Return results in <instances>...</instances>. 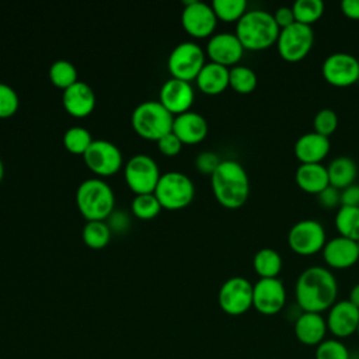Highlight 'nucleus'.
Here are the masks:
<instances>
[{"label":"nucleus","mask_w":359,"mask_h":359,"mask_svg":"<svg viewBox=\"0 0 359 359\" xmlns=\"http://www.w3.org/2000/svg\"><path fill=\"white\" fill-rule=\"evenodd\" d=\"M338 282L334 273L320 265L306 268L294 285V297L302 311H328L337 302Z\"/></svg>","instance_id":"f257e3e1"},{"label":"nucleus","mask_w":359,"mask_h":359,"mask_svg":"<svg viewBox=\"0 0 359 359\" xmlns=\"http://www.w3.org/2000/svg\"><path fill=\"white\" fill-rule=\"evenodd\" d=\"M212 191L217 202L229 209L243 206L250 196V180L245 168L233 158L222 160L210 175Z\"/></svg>","instance_id":"f03ea898"},{"label":"nucleus","mask_w":359,"mask_h":359,"mask_svg":"<svg viewBox=\"0 0 359 359\" xmlns=\"http://www.w3.org/2000/svg\"><path fill=\"white\" fill-rule=\"evenodd\" d=\"M279 32L280 29L269 11L254 8L247 10L236 22L234 34L244 49L264 50L276 43Z\"/></svg>","instance_id":"7ed1b4c3"},{"label":"nucleus","mask_w":359,"mask_h":359,"mask_svg":"<svg viewBox=\"0 0 359 359\" xmlns=\"http://www.w3.org/2000/svg\"><path fill=\"white\" fill-rule=\"evenodd\" d=\"M77 206L87 220H104L114 209V191L102 180L87 178L76 192Z\"/></svg>","instance_id":"20e7f679"},{"label":"nucleus","mask_w":359,"mask_h":359,"mask_svg":"<svg viewBox=\"0 0 359 359\" xmlns=\"http://www.w3.org/2000/svg\"><path fill=\"white\" fill-rule=\"evenodd\" d=\"M174 115L160 101H143L132 112L133 129L146 139L158 140L172 130Z\"/></svg>","instance_id":"39448f33"},{"label":"nucleus","mask_w":359,"mask_h":359,"mask_svg":"<svg viewBox=\"0 0 359 359\" xmlns=\"http://www.w3.org/2000/svg\"><path fill=\"white\" fill-rule=\"evenodd\" d=\"M195 194L192 180L181 171H167L160 175L154 195L163 208L180 209L187 206Z\"/></svg>","instance_id":"423d86ee"},{"label":"nucleus","mask_w":359,"mask_h":359,"mask_svg":"<svg viewBox=\"0 0 359 359\" xmlns=\"http://www.w3.org/2000/svg\"><path fill=\"white\" fill-rule=\"evenodd\" d=\"M275 45L283 60L290 63L300 62L310 53L314 45V31L309 25L293 22L280 29Z\"/></svg>","instance_id":"0eeeda50"},{"label":"nucleus","mask_w":359,"mask_h":359,"mask_svg":"<svg viewBox=\"0 0 359 359\" xmlns=\"http://www.w3.org/2000/svg\"><path fill=\"white\" fill-rule=\"evenodd\" d=\"M327 243L324 226L314 219L296 222L287 233V245L297 255H313L323 251Z\"/></svg>","instance_id":"6e6552de"},{"label":"nucleus","mask_w":359,"mask_h":359,"mask_svg":"<svg viewBox=\"0 0 359 359\" xmlns=\"http://www.w3.org/2000/svg\"><path fill=\"white\" fill-rule=\"evenodd\" d=\"M205 63V52L198 43L191 41L178 43L171 50L167 60V66L172 77L185 81L196 79Z\"/></svg>","instance_id":"1a4fd4ad"},{"label":"nucleus","mask_w":359,"mask_h":359,"mask_svg":"<svg viewBox=\"0 0 359 359\" xmlns=\"http://www.w3.org/2000/svg\"><path fill=\"white\" fill-rule=\"evenodd\" d=\"M252 283L243 276H231L219 289L217 302L229 316H241L252 307Z\"/></svg>","instance_id":"9d476101"},{"label":"nucleus","mask_w":359,"mask_h":359,"mask_svg":"<svg viewBox=\"0 0 359 359\" xmlns=\"http://www.w3.org/2000/svg\"><path fill=\"white\" fill-rule=\"evenodd\" d=\"M324 80L335 87H349L359 81V60L348 52L328 55L321 65Z\"/></svg>","instance_id":"9b49d317"},{"label":"nucleus","mask_w":359,"mask_h":359,"mask_svg":"<svg viewBox=\"0 0 359 359\" xmlns=\"http://www.w3.org/2000/svg\"><path fill=\"white\" fill-rule=\"evenodd\" d=\"M158 178V165L147 154H135L125 165V180L135 194L154 192Z\"/></svg>","instance_id":"f8f14e48"},{"label":"nucleus","mask_w":359,"mask_h":359,"mask_svg":"<svg viewBox=\"0 0 359 359\" xmlns=\"http://www.w3.org/2000/svg\"><path fill=\"white\" fill-rule=\"evenodd\" d=\"M286 287L279 278L258 279L252 286V307L264 316H275L286 304Z\"/></svg>","instance_id":"ddd939ff"},{"label":"nucleus","mask_w":359,"mask_h":359,"mask_svg":"<svg viewBox=\"0 0 359 359\" xmlns=\"http://www.w3.org/2000/svg\"><path fill=\"white\" fill-rule=\"evenodd\" d=\"M83 156L88 168L100 175H111L116 172L122 164L119 147L105 139L93 140Z\"/></svg>","instance_id":"4468645a"},{"label":"nucleus","mask_w":359,"mask_h":359,"mask_svg":"<svg viewBox=\"0 0 359 359\" xmlns=\"http://www.w3.org/2000/svg\"><path fill=\"white\" fill-rule=\"evenodd\" d=\"M184 29L196 38L209 36L217 22V17L210 4L201 0H189L181 13Z\"/></svg>","instance_id":"2eb2a0df"},{"label":"nucleus","mask_w":359,"mask_h":359,"mask_svg":"<svg viewBox=\"0 0 359 359\" xmlns=\"http://www.w3.org/2000/svg\"><path fill=\"white\" fill-rule=\"evenodd\" d=\"M328 331L337 338H348L356 334L359 324V309L355 307L349 300H338L328 310L327 318Z\"/></svg>","instance_id":"dca6fc26"},{"label":"nucleus","mask_w":359,"mask_h":359,"mask_svg":"<svg viewBox=\"0 0 359 359\" xmlns=\"http://www.w3.org/2000/svg\"><path fill=\"white\" fill-rule=\"evenodd\" d=\"M208 56L210 62L223 65L226 67L236 66L244 53V48L233 32H219L210 36L208 41Z\"/></svg>","instance_id":"f3484780"},{"label":"nucleus","mask_w":359,"mask_h":359,"mask_svg":"<svg viewBox=\"0 0 359 359\" xmlns=\"http://www.w3.org/2000/svg\"><path fill=\"white\" fill-rule=\"evenodd\" d=\"M323 259L327 266L334 269H346L353 266L359 259L356 241L342 236L327 240L323 248Z\"/></svg>","instance_id":"a211bd4d"},{"label":"nucleus","mask_w":359,"mask_h":359,"mask_svg":"<svg viewBox=\"0 0 359 359\" xmlns=\"http://www.w3.org/2000/svg\"><path fill=\"white\" fill-rule=\"evenodd\" d=\"M172 115L189 111L194 101V88L189 81L181 79H168L160 88L158 100Z\"/></svg>","instance_id":"6ab92c4d"},{"label":"nucleus","mask_w":359,"mask_h":359,"mask_svg":"<svg viewBox=\"0 0 359 359\" xmlns=\"http://www.w3.org/2000/svg\"><path fill=\"white\" fill-rule=\"evenodd\" d=\"M330 139L313 132H307L297 137L293 151L300 164L321 163L330 153Z\"/></svg>","instance_id":"aec40b11"},{"label":"nucleus","mask_w":359,"mask_h":359,"mask_svg":"<svg viewBox=\"0 0 359 359\" xmlns=\"http://www.w3.org/2000/svg\"><path fill=\"white\" fill-rule=\"evenodd\" d=\"M294 335L306 346H317L325 339L328 331L325 318L320 313L302 311L294 321Z\"/></svg>","instance_id":"412c9836"},{"label":"nucleus","mask_w":359,"mask_h":359,"mask_svg":"<svg viewBox=\"0 0 359 359\" xmlns=\"http://www.w3.org/2000/svg\"><path fill=\"white\" fill-rule=\"evenodd\" d=\"M62 102L70 115L81 118L94 109L95 93L87 83L77 80L74 84L63 90Z\"/></svg>","instance_id":"4be33fe9"},{"label":"nucleus","mask_w":359,"mask_h":359,"mask_svg":"<svg viewBox=\"0 0 359 359\" xmlns=\"http://www.w3.org/2000/svg\"><path fill=\"white\" fill-rule=\"evenodd\" d=\"M172 132L182 143H198L208 135V122L199 112L185 111L174 116Z\"/></svg>","instance_id":"5701e85b"},{"label":"nucleus","mask_w":359,"mask_h":359,"mask_svg":"<svg viewBox=\"0 0 359 359\" xmlns=\"http://www.w3.org/2000/svg\"><path fill=\"white\" fill-rule=\"evenodd\" d=\"M294 180L302 191L313 195H318L321 191L330 187L327 167L321 163L300 164L296 170Z\"/></svg>","instance_id":"b1692460"},{"label":"nucleus","mask_w":359,"mask_h":359,"mask_svg":"<svg viewBox=\"0 0 359 359\" xmlns=\"http://www.w3.org/2000/svg\"><path fill=\"white\" fill-rule=\"evenodd\" d=\"M229 67L215 62H208L198 73L196 84L202 93L215 95L224 91L229 87Z\"/></svg>","instance_id":"393cba45"},{"label":"nucleus","mask_w":359,"mask_h":359,"mask_svg":"<svg viewBox=\"0 0 359 359\" xmlns=\"http://www.w3.org/2000/svg\"><path fill=\"white\" fill-rule=\"evenodd\" d=\"M330 185L337 189H344L352 184L358 177V165L348 156H338L327 165Z\"/></svg>","instance_id":"a878e982"},{"label":"nucleus","mask_w":359,"mask_h":359,"mask_svg":"<svg viewBox=\"0 0 359 359\" xmlns=\"http://www.w3.org/2000/svg\"><path fill=\"white\" fill-rule=\"evenodd\" d=\"M282 265L283 261L280 254L271 247H264L258 250L252 258V268L259 279L278 278L282 271Z\"/></svg>","instance_id":"bb28decb"},{"label":"nucleus","mask_w":359,"mask_h":359,"mask_svg":"<svg viewBox=\"0 0 359 359\" xmlns=\"http://www.w3.org/2000/svg\"><path fill=\"white\" fill-rule=\"evenodd\" d=\"M335 229L339 236L349 240H359V208L358 206H339L334 219Z\"/></svg>","instance_id":"cd10ccee"},{"label":"nucleus","mask_w":359,"mask_h":359,"mask_svg":"<svg viewBox=\"0 0 359 359\" xmlns=\"http://www.w3.org/2000/svg\"><path fill=\"white\" fill-rule=\"evenodd\" d=\"M258 84V77L255 72L243 65H236L230 69V77H229V86L240 94H250L255 90Z\"/></svg>","instance_id":"c85d7f7f"},{"label":"nucleus","mask_w":359,"mask_h":359,"mask_svg":"<svg viewBox=\"0 0 359 359\" xmlns=\"http://www.w3.org/2000/svg\"><path fill=\"white\" fill-rule=\"evenodd\" d=\"M296 22L311 27L324 14V3L321 0H297L292 4Z\"/></svg>","instance_id":"c756f323"},{"label":"nucleus","mask_w":359,"mask_h":359,"mask_svg":"<svg viewBox=\"0 0 359 359\" xmlns=\"http://www.w3.org/2000/svg\"><path fill=\"white\" fill-rule=\"evenodd\" d=\"M83 240L91 248H102L108 244L111 229L104 220H87L83 227Z\"/></svg>","instance_id":"7c9ffc66"},{"label":"nucleus","mask_w":359,"mask_h":359,"mask_svg":"<svg viewBox=\"0 0 359 359\" xmlns=\"http://www.w3.org/2000/svg\"><path fill=\"white\" fill-rule=\"evenodd\" d=\"M49 79L56 87L65 90L77 81V69L72 62L57 59L49 67Z\"/></svg>","instance_id":"2f4dec72"},{"label":"nucleus","mask_w":359,"mask_h":359,"mask_svg":"<svg viewBox=\"0 0 359 359\" xmlns=\"http://www.w3.org/2000/svg\"><path fill=\"white\" fill-rule=\"evenodd\" d=\"M210 6L216 17L223 21H238L247 11L245 0H213Z\"/></svg>","instance_id":"473e14b6"},{"label":"nucleus","mask_w":359,"mask_h":359,"mask_svg":"<svg viewBox=\"0 0 359 359\" xmlns=\"http://www.w3.org/2000/svg\"><path fill=\"white\" fill-rule=\"evenodd\" d=\"M91 142V133L84 126H70L63 135V144L76 154H84Z\"/></svg>","instance_id":"72a5a7b5"},{"label":"nucleus","mask_w":359,"mask_h":359,"mask_svg":"<svg viewBox=\"0 0 359 359\" xmlns=\"http://www.w3.org/2000/svg\"><path fill=\"white\" fill-rule=\"evenodd\" d=\"M161 208L163 206L158 202L154 192L136 194L135 198L132 199V212L135 213V216H137L140 219L154 217L160 212Z\"/></svg>","instance_id":"f704fd0d"},{"label":"nucleus","mask_w":359,"mask_h":359,"mask_svg":"<svg viewBox=\"0 0 359 359\" xmlns=\"http://www.w3.org/2000/svg\"><path fill=\"white\" fill-rule=\"evenodd\" d=\"M316 359H351L346 345L337 338L324 339L316 346Z\"/></svg>","instance_id":"c9c22d12"},{"label":"nucleus","mask_w":359,"mask_h":359,"mask_svg":"<svg viewBox=\"0 0 359 359\" xmlns=\"http://www.w3.org/2000/svg\"><path fill=\"white\" fill-rule=\"evenodd\" d=\"M338 128V115L331 108L320 109L313 118V129L316 133L328 137Z\"/></svg>","instance_id":"e433bc0d"},{"label":"nucleus","mask_w":359,"mask_h":359,"mask_svg":"<svg viewBox=\"0 0 359 359\" xmlns=\"http://www.w3.org/2000/svg\"><path fill=\"white\" fill-rule=\"evenodd\" d=\"M18 104L20 100L17 91L11 86L0 81V118L14 115L18 109Z\"/></svg>","instance_id":"4c0bfd02"},{"label":"nucleus","mask_w":359,"mask_h":359,"mask_svg":"<svg viewBox=\"0 0 359 359\" xmlns=\"http://www.w3.org/2000/svg\"><path fill=\"white\" fill-rule=\"evenodd\" d=\"M220 158L216 153L213 151H202L196 156L195 158V164L196 168L203 172V174H213V171L217 168V165L220 164Z\"/></svg>","instance_id":"58836bf2"},{"label":"nucleus","mask_w":359,"mask_h":359,"mask_svg":"<svg viewBox=\"0 0 359 359\" xmlns=\"http://www.w3.org/2000/svg\"><path fill=\"white\" fill-rule=\"evenodd\" d=\"M157 146H158V150L167 156H174L177 154L180 150H181V146H182V142L180 140V137L171 130L168 133H165L164 136H161L158 140H157Z\"/></svg>","instance_id":"ea45409f"},{"label":"nucleus","mask_w":359,"mask_h":359,"mask_svg":"<svg viewBox=\"0 0 359 359\" xmlns=\"http://www.w3.org/2000/svg\"><path fill=\"white\" fill-rule=\"evenodd\" d=\"M318 202L323 208H327V209H332L335 208L337 205L341 206V191L334 188V187H327L324 191H321L318 195Z\"/></svg>","instance_id":"a19ab883"},{"label":"nucleus","mask_w":359,"mask_h":359,"mask_svg":"<svg viewBox=\"0 0 359 359\" xmlns=\"http://www.w3.org/2000/svg\"><path fill=\"white\" fill-rule=\"evenodd\" d=\"M272 15H273V20L278 24L279 29H283V28L292 25L293 22H296L293 10H292V7H287V6L278 7Z\"/></svg>","instance_id":"79ce46f5"},{"label":"nucleus","mask_w":359,"mask_h":359,"mask_svg":"<svg viewBox=\"0 0 359 359\" xmlns=\"http://www.w3.org/2000/svg\"><path fill=\"white\" fill-rule=\"evenodd\" d=\"M341 206L359 208V184H352L341 189Z\"/></svg>","instance_id":"37998d69"},{"label":"nucleus","mask_w":359,"mask_h":359,"mask_svg":"<svg viewBox=\"0 0 359 359\" xmlns=\"http://www.w3.org/2000/svg\"><path fill=\"white\" fill-rule=\"evenodd\" d=\"M341 11L351 20H359V0H342Z\"/></svg>","instance_id":"c03bdc74"},{"label":"nucleus","mask_w":359,"mask_h":359,"mask_svg":"<svg viewBox=\"0 0 359 359\" xmlns=\"http://www.w3.org/2000/svg\"><path fill=\"white\" fill-rule=\"evenodd\" d=\"M114 215L111 216V220H109V229L111 227H114V229H116V230H122V229H126L128 227V217H126V215L123 213V212H112Z\"/></svg>","instance_id":"a18cd8bd"},{"label":"nucleus","mask_w":359,"mask_h":359,"mask_svg":"<svg viewBox=\"0 0 359 359\" xmlns=\"http://www.w3.org/2000/svg\"><path fill=\"white\" fill-rule=\"evenodd\" d=\"M355 307L359 309V283L353 285V287L349 292V299H348Z\"/></svg>","instance_id":"49530a36"},{"label":"nucleus","mask_w":359,"mask_h":359,"mask_svg":"<svg viewBox=\"0 0 359 359\" xmlns=\"http://www.w3.org/2000/svg\"><path fill=\"white\" fill-rule=\"evenodd\" d=\"M3 174H4V165H3V161H1V158H0V181H1V178H3Z\"/></svg>","instance_id":"de8ad7c7"},{"label":"nucleus","mask_w":359,"mask_h":359,"mask_svg":"<svg viewBox=\"0 0 359 359\" xmlns=\"http://www.w3.org/2000/svg\"><path fill=\"white\" fill-rule=\"evenodd\" d=\"M356 334L359 335V324H358V328H356Z\"/></svg>","instance_id":"09e8293b"},{"label":"nucleus","mask_w":359,"mask_h":359,"mask_svg":"<svg viewBox=\"0 0 359 359\" xmlns=\"http://www.w3.org/2000/svg\"><path fill=\"white\" fill-rule=\"evenodd\" d=\"M356 245H358V251H359V240L356 241Z\"/></svg>","instance_id":"8fccbe9b"}]
</instances>
